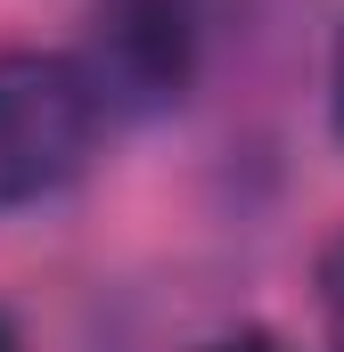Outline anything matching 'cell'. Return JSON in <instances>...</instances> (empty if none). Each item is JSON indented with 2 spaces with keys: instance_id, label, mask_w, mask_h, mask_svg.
I'll return each instance as SVG.
<instances>
[{
  "instance_id": "cell-1",
  "label": "cell",
  "mask_w": 344,
  "mask_h": 352,
  "mask_svg": "<svg viewBox=\"0 0 344 352\" xmlns=\"http://www.w3.org/2000/svg\"><path fill=\"white\" fill-rule=\"evenodd\" d=\"M107 131V90L83 58L0 50V213L66 188Z\"/></svg>"
},
{
  "instance_id": "cell-2",
  "label": "cell",
  "mask_w": 344,
  "mask_h": 352,
  "mask_svg": "<svg viewBox=\"0 0 344 352\" xmlns=\"http://www.w3.org/2000/svg\"><path fill=\"white\" fill-rule=\"evenodd\" d=\"M320 320H328V352H344V238L320 254Z\"/></svg>"
},
{
  "instance_id": "cell-3",
  "label": "cell",
  "mask_w": 344,
  "mask_h": 352,
  "mask_svg": "<svg viewBox=\"0 0 344 352\" xmlns=\"http://www.w3.org/2000/svg\"><path fill=\"white\" fill-rule=\"evenodd\" d=\"M205 352H287L270 328H246V336H222V344H205Z\"/></svg>"
},
{
  "instance_id": "cell-4",
  "label": "cell",
  "mask_w": 344,
  "mask_h": 352,
  "mask_svg": "<svg viewBox=\"0 0 344 352\" xmlns=\"http://www.w3.org/2000/svg\"><path fill=\"white\" fill-rule=\"evenodd\" d=\"M336 131H344V41H336Z\"/></svg>"
},
{
  "instance_id": "cell-5",
  "label": "cell",
  "mask_w": 344,
  "mask_h": 352,
  "mask_svg": "<svg viewBox=\"0 0 344 352\" xmlns=\"http://www.w3.org/2000/svg\"><path fill=\"white\" fill-rule=\"evenodd\" d=\"M0 352H17V328H8V320H0Z\"/></svg>"
}]
</instances>
